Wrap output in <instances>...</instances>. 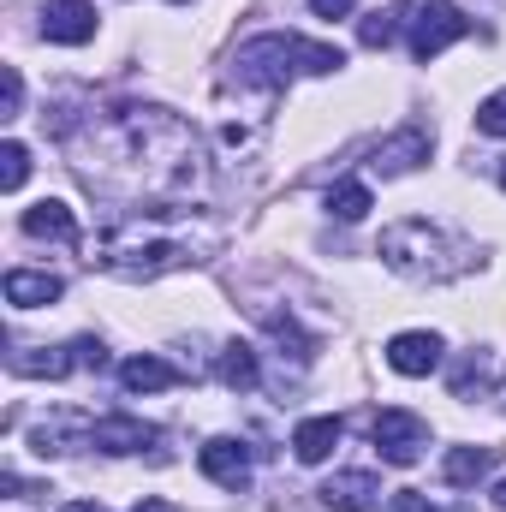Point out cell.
Instances as JSON below:
<instances>
[{"label": "cell", "mask_w": 506, "mask_h": 512, "mask_svg": "<svg viewBox=\"0 0 506 512\" xmlns=\"http://www.w3.org/2000/svg\"><path fill=\"white\" fill-rule=\"evenodd\" d=\"M155 435L161 429L143 423V417H96L90 423V447H102V453H143Z\"/></svg>", "instance_id": "8fae6325"}, {"label": "cell", "mask_w": 506, "mask_h": 512, "mask_svg": "<svg viewBox=\"0 0 506 512\" xmlns=\"http://www.w3.org/2000/svg\"><path fill=\"white\" fill-rule=\"evenodd\" d=\"M60 512H102V507H96V501H66Z\"/></svg>", "instance_id": "cb8c5ba5"}, {"label": "cell", "mask_w": 506, "mask_h": 512, "mask_svg": "<svg viewBox=\"0 0 506 512\" xmlns=\"http://www.w3.org/2000/svg\"><path fill=\"white\" fill-rule=\"evenodd\" d=\"M501 185H506V161H501Z\"/></svg>", "instance_id": "4316f807"}, {"label": "cell", "mask_w": 506, "mask_h": 512, "mask_svg": "<svg viewBox=\"0 0 506 512\" xmlns=\"http://www.w3.org/2000/svg\"><path fill=\"white\" fill-rule=\"evenodd\" d=\"M96 262H102L108 274H120V280H155V274L185 268L191 251H185L179 239H167V233H143L137 221H126V227H114V233L96 245Z\"/></svg>", "instance_id": "3957f363"}, {"label": "cell", "mask_w": 506, "mask_h": 512, "mask_svg": "<svg viewBox=\"0 0 506 512\" xmlns=\"http://www.w3.org/2000/svg\"><path fill=\"white\" fill-rule=\"evenodd\" d=\"M24 173H30V149L12 137V143H0V191H18L24 185Z\"/></svg>", "instance_id": "ffe728a7"}, {"label": "cell", "mask_w": 506, "mask_h": 512, "mask_svg": "<svg viewBox=\"0 0 506 512\" xmlns=\"http://www.w3.org/2000/svg\"><path fill=\"white\" fill-rule=\"evenodd\" d=\"M495 459H501V447H447L441 477H447L453 489H471V483H483V477L495 471Z\"/></svg>", "instance_id": "9a60e30c"}, {"label": "cell", "mask_w": 506, "mask_h": 512, "mask_svg": "<svg viewBox=\"0 0 506 512\" xmlns=\"http://www.w3.org/2000/svg\"><path fill=\"white\" fill-rule=\"evenodd\" d=\"M429 149H435V131L429 126H405V131H393L387 143H376V173H411L417 161H429Z\"/></svg>", "instance_id": "ba28073f"}, {"label": "cell", "mask_w": 506, "mask_h": 512, "mask_svg": "<svg viewBox=\"0 0 506 512\" xmlns=\"http://www.w3.org/2000/svg\"><path fill=\"white\" fill-rule=\"evenodd\" d=\"M495 507H501V512H506V477H501V489H495Z\"/></svg>", "instance_id": "484cf974"}, {"label": "cell", "mask_w": 506, "mask_h": 512, "mask_svg": "<svg viewBox=\"0 0 506 512\" xmlns=\"http://www.w3.org/2000/svg\"><path fill=\"white\" fill-rule=\"evenodd\" d=\"M370 209H376V197H370L364 179H340V185L328 191V215H340V221H364Z\"/></svg>", "instance_id": "ac0fdd59"}, {"label": "cell", "mask_w": 506, "mask_h": 512, "mask_svg": "<svg viewBox=\"0 0 506 512\" xmlns=\"http://www.w3.org/2000/svg\"><path fill=\"white\" fill-rule=\"evenodd\" d=\"M0 84H6V102H0V120H18V108H24V78H18V66H6V72H0Z\"/></svg>", "instance_id": "7402d4cb"}, {"label": "cell", "mask_w": 506, "mask_h": 512, "mask_svg": "<svg viewBox=\"0 0 506 512\" xmlns=\"http://www.w3.org/2000/svg\"><path fill=\"white\" fill-rule=\"evenodd\" d=\"M477 131H489V137H506V90H495V96L477 108Z\"/></svg>", "instance_id": "44dd1931"}, {"label": "cell", "mask_w": 506, "mask_h": 512, "mask_svg": "<svg viewBox=\"0 0 506 512\" xmlns=\"http://www.w3.org/2000/svg\"><path fill=\"white\" fill-rule=\"evenodd\" d=\"M42 36L60 48H84L96 36V0H48L42 6Z\"/></svg>", "instance_id": "8992f818"}, {"label": "cell", "mask_w": 506, "mask_h": 512, "mask_svg": "<svg viewBox=\"0 0 506 512\" xmlns=\"http://www.w3.org/2000/svg\"><path fill=\"white\" fill-rule=\"evenodd\" d=\"M197 465H203V477L221 483V489H245V483H251V447H239V441H227V435H215V441L197 453Z\"/></svg>", "instance_id": "52a82bcc"}, {"label": "cell", "mask_w": 506, "mask_h": 512, "mask_svg": "<svg viewBox=\"0 0 506 512\" xmlns=\"http://www.w3.org/2000/svg\"><path fill=\"white\" fill-rule=\"evenodd\" d=\"M495 387V358L489 352H465V364L453 370V399H471V393H489Z\"/></svg>", "instance_id": "d6986e66"}, {"label": "cell", "mask_w": 506, "mask_h": 512, "mask_svg": "<svg viewBox=\"0 0 506 512\" xmlns=\"http://www.w3.org/2000/svg\"><path fill=\"white\" fill-rule=\"evenodd\" d=\"M24 233L30 239H54V245H78V215L54 197H42L36 209H24Z\"/></svg>", "instance_id": "4fadbf2b"}, {"label": "cell", "mask_w": 506, "mask_h": 512, "mask_svg": "<svg viewBox=\"0 0 506 512\" xmlns=\"http://www.w3.org/2000/svg\"><path fill=\"white\" fill-rule=\"evenodd\" d=\"M381 501V477L376 471H340L322 483V507L328 512H370Z\"/></svg>", "instance_id": "9c48e42d"}, {"label": "cell", "mask_w": 506, "mask_h": 512, "mask_svg": "<svg viewBox=\"0 0 506 512\" xmlns=\"http://www.w3.org/2000/svg\"><path fill=\"white\" fill-rule=\"evenodd\" d=\"M221 382L233 387V393H251V387L262 382V370H256V352L245 346V340H233V346L221 352Z\"/></svg>", "instance_id": "e0dca14e"}, {"label": "cell", "mask_w": 506, "mask_h": 512, "mask_svg": "<svg viewBox=\"0 0 506 512\" xmlns=\"http://www.w3.org/2000/svg\"><path fill=\"white\" fill-rule=\"evenodd\" d=\"M340 435H346L340 417H304V423L292 429V453H298L304 465H322V459L340 447Z\"/></svg>", "instance_id": "5bb4252c"}, {"label": "cell", "mask_w": 506, "mask_h": 512, "mask_svg": "<svg viewBox=\"0 0 506 512\" xmlns=\"http://www.w3.org/2000/svg\"><path fill=\"white\" fill-rule=\"evenodd\" d=\"M376 256L393 274H405V280H453V274L471 268V245L447 239V233L429 227V221H393V227L381 233Z\"/></svg>", "instance_id": "7a4b0ae2"}, {"label": "cell", "mask_w": 506, "mask_h": 512, "mask_svg": "<svg viewBox=\"0 0 506 512\" xmlns=\"http://www.w3.org/2000/svg\"><path fill=\"white\" fill-rule=\"evenodd\" d=\"M370 441H376V453L387 465H417L423 447H429V423L417 411H381L370 423Z\"/></svg>", "instance_id": "277c9868"}, {"label": "cell", "mask_w": 506, "mask_h": 512, "mask_svg": "<svg viewBox=\"0 0 506 512\" xmlns=\"http://www.w3.org/2000/svg\"><path fill=\"white\" fill-rule=\"evenodd\" d=\"M352 6H358V0H310V12H316V18H346Z\"/></svg>", "instance_id": "603a6c76"}, {"label": "cell", "mask_w": 506, "mask_h": 512, "mask_svg": "<svg viewBox=\"0 0 506 512\" xmlns=\"http://www.w3.org/2000/svg\"><path fill=\"white\" fill-rule=\"evenodd\" d=\"M131 512H173V507H167V501H137Z\"/></svg>", "instance_id": "d4e9b609"}, {"label": "cell", "mask_w": 506, "mask_h": 512, "mask_svg": "<svg viewBox=\"0 0 506 512\" xmlns=\"http://www.w3.org/2000/svg\"><path fill=\"white\" fill-rule=\"evenodd\" d=\"M60 292H66V280L60 274H42V268H12L6 274V304H18V310H42Z\"/></svg>", "instance_id": "7c38bea8"}, {"label": "cell", "mask_w": 506, "mask_h": 512, "mask_svg": "<svg viewBox=\"0 0 506 512\" xmlns=\"http://www.w3.org/2000/svg\"><path fill=\"white\" fill-rule=\"evenodd\" d=\"M340 66H346L340 48L304 42V36H280V30L251 36V42L239 48V60H233L239 84H262V90H280V84H292L298 72H340Z\"/></svg>", "instance_id": "6da1fadb"}, {"label": "cell", "mask_w": 506, "mask_h": 512, "mask_svg": "<svg viewBox=\"0 0 506 512\" xmlns=\"http://www.w3.org/2000/svg\"><path fill=\"white\" fill-rule=\"evenodd\" d=\"M387 364H393L399 376H429V370H441V334H423V328L393 334V340H387Z\"/></svg>", "instance_id": "30bf717a"}, {"label": "cell", "mask_w": 506, "mask_h": 512, "mask_svg": "<svg viewBox=\"0 0 506 512\" xmlns=\"http://www.w3.org/2000/svg\"><path fill=\"white\" fill-rule=\"evenodd\" d=\"M173 382H179V370L161 364V358H149V352L120 364V387H126V393H161V387H173Z\"/></svg>", "instance_id": "2e32d148"}, {"label": "cell", "mask_w": 506, "mask_h": 512, "mask_svg": "<svg viewBox=\"0 0 506 512\" xmlns=\"http://www.w3.org/2000/svg\"><path fill=\"white\" fill-rule=\"evenodd\" d=\"M477 24L459 12V6H447V0H423V12L411 18V54L417 60H435L447 42H459V36H471Z\"/></svg>", "instance_id": "5b68a950"}]
</instances>
